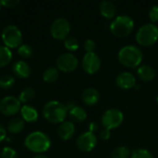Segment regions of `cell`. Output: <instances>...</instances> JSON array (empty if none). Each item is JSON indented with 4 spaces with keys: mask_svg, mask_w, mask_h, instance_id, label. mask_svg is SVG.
<instances>
[{
    "mask_svg": "<svg viewBox=\"0 0 158 158\" xmlns=\"http://www.w3.org/2000/svg\"><path fill=\"white\" fill-rule=\"evenodd\" d=\"M20 113H21L22 118L27 122H34L38 118L37 110L33 106H27V105L23 106L20 108Z\"/></svg>",
    "mask_w": 158,
    "mask_h": 158,
    "instance_id": "obj_19",
    "label": "cell"
},
{
    "mask_svg": "<svg viewBox=\"0 0 158 158\" xmlns=\"http://www.w3.org/2000/svg\"><path fill=\"white\" fill-rule=\"evenodd\" d=\"M64 46L69 51H75L79 48V42L73 36H68L64 40Z\"/></svg>",
    "mask_w": 158,
    "mask_h": 158,
    "instance_id": "obj_27",
    "label": "cell"
},
{
    "mask_svg": "<svg viewBox=\"0 0 158 158\" xmlns=\"http://www.w3.org/2000/svg\"><path fill=\"white\" fill-rule=\"evenodd\" d=\"M99 136H100V139H101V140H103V141H107V140L110 138V136H111L110 131L107 130V129H104V130H102V131H100Z\"/></svg>",
    "mask_w": 158,
    "mask_h": 158,
    "instance_id": "obj_34",
    "label": "cell"
},
{
    "mask_svg": "<svg viewBox=\"0 0 158 158\" xmlns=\"http://www.w3.org/2000/svg\"><path fill=\"white\" fill-rule=\"evenodd\" d=\"M69 112L70 118L77 123L84 121L87 118V112L85 111V109L79 106H73L70 110H69Z\"/></svg>",
    "mask_w": 158,
    "mask_h": 158,
    "instance_id": "obj_20",
    "label": "cell"
},
{
    "mask_svg": "<svg viewBox=\"0 0 158 158\" xmlns=\"http://www.w3.org/2000/svg\"><path fill=\"white\" fill-rule=\"evenodd\" d=\"M58 69L56 68H48L47 69H45L44 71L43 74V79L45 82L51 83V82H55L57 78H58Z\"/></svg>",
    "mask_w": 158,
    "mask_h": 158,
    "instance_id": "obj_23",
    "label": "cell"
},
{
    "mask_svg": "<svg viewBox=\"0 0 158 158\" xmlns=\"http://www.w3.org/2000/svg\"><path fill=\"white\" fill-rule=\"evenodd\" d=\"M2 41L7 48L19 47L22 43V33L15 25H8L2 31Z\"/></svg>",
    "mask_w": 158,
    "mask_h": 158,
    "instance_id": "obj_6",
    "label": "cell"
},
{
    "mask_svg": "<svg viewBox=\"0 0 158 158\" xmlns=\"http://www.w3.org/2000/svg\"><path fill=\"white\" fill-rule=\"evenodd\" d=\"M15 84V79L11 75H5L0 78V88L3 90H8Z\"/></svg>",
    "mask_w": 158,
    "mask_h": 158,
    "instance_id": "obj_26",
    "label": "cell"
},
{
    "mask_svg": "<svg viewBox=\"0 0 158 158\" xmlns=\"http://www.w3.org/2000/svg\"><path fill=\"white\" fill-rule=\"evenodd\" d=\"M131 158H154V156L146 149L137 148L132 151Z\"/></svg>",
    "mask_w": 158,
    "mask_h": 158,
    "instance_id": "obj_28",
    "label": "cell"
},
{
    "mask_svg": "<svg viewBox=\"0 0 158 158\" xmlns=\"http://www.w3.org/2000/svg\"><path fill=\"white\" fill-rule=\"evenodd\" d=\"M18 54L22 58H29L32 55V48L29 44H21L18 49Z\"/></svg>",
    "mask_w": 158,
    "mask_h": 158,
    "instance_id": "obj_29",
    "label": "cell"
},
{
    "mask_svg": "<svg viewBox=\"0 0 158 158\" xmlns=\"http://www.w3.org/2000/svg\"><path fill=\"white\" fill-rule=\"evenodd\" d=\"M67 113L68 109L66 106L58 101H49L43 108V115L44 118L53 124L64 122Z\"/></svg>",
    "mask_w": 158,
    "mask_h": 158,
    "instance_id": "obj_2",
    "label": "cell"
},
{
    "mask_svg": "<svg viewBox=\"0 0 158 158\" xmlns=\"http://www.w3.org/2000/svg\"><path fill=\"white\" fill-rule=\"evenodd\" d=\"M158 40V26L155 23H145L139 28L136 41L143 46L153 45Z\"/></svg>",
    "mask_w": 158,
    "mask_h": 158,
    "instance_id": "obj_5",
    "label": "cell"
},
{
    "mask_svg": "<svg viewBox=\"0 0 158 158\" xmlns=\"http://www.w3.org/2000/svg\"><path fill=\"white\" fill-rule=\"evenodd\" d=\"M137 75L142 81H150L155 78L156 70L152 66H150L148 64H143V65L139 66V68L137 69Z\"/></svg>",
    "mask_w": 158,
    "mask_h": 158,
    "instance_id": "obj_17",
    "label": "cell"
},
{
    "mask_svg": "<svg viewBox=\"0 0 158 158\" xmlns=\"http://www.w3.org/2000/svg\"><path fill=\"white\" fill-rule=\"evenodd\" d=\"M35 97V91L31 87H27L19 94V100L20 103H29Z\"/></svg>",
    "mask_w": 158,
    "mask_h": 158,
    "instance_id": "obj_24",
    "label": "cell"
},
{
    "mask_svg": "<svg viewBox=\"0 0 158 158\" xmlns=\"http://www.w3.org/2000/svg\"><path fill=\"white\" fill-rule=\"evenodd\" d=\"M110 31L117 37H125L129 35L134 28V20L128 15H119L110 23Z\"/></svg>",
    "mask_w": 158,
    "mask_h": 158,
    "instance_id": "obj_4",
    "label": "cell"
},
{
    "mask_svg": "<svg viewBox=\"0 0 158 158\" xmlns=\"http://www.w3.org/2000/svg\"><path fill=\"white\" fill-rule=\"evenodd\" d=\"M75 133V126L71 121H64L57 129V134L60 139L68 141L73 137Z\"/></svg>",
    "mask_w": 158,
    "mask_h": 158,
    "instance_id": "obj_14",
    "label": "cell"
},
{
    "mask_svg": "<svg viewBox=\"0 0 158 158\" xmlns=\"http://www.w3.org/2000/svg\"><path fill=\"white\" fill-rule=\"evenodd\" d=\"M1 4L2 6H6V7H15L16 6H18L19 4V0H2L1 1Z\"/></svg>",
    "mask_w": 158,
    "mask_h": 158,
    "instance_id": "obj_33",
    "label": "cell"
},
{
    "mask_svg": "<svg viewBox=\"0 0 158 158\" xmlns=\"http://www.w3.org/2000/svg\"><path fill=\"white\" fill-rule=\"evenodd\" d=\"M131 156L130 149L127 146H118L112 150L110 156L111 158H129Z\"/></svg>",
    "mask_w": 158,
    "mask_h": 158,
    "instance_id": "obj_25",
    "label": "cell"
},
{
    "mask_svg": "<svg viewBox=\"0 0 158 158\" xmlns=\"http://www.w3.org/2000/svg\"><path fill=\"white\" fill-rule=\"evenodd\" d=\"M12 71L17 77L20 79H26L31 75V67L27 62L23 60H19L13 64Z\"/></svg>",
    "mask_w": 158,
    "mask_h": 158,
    "instance_id": "obj_15",
    "label": "cell"
},
{
    "mask_svg": "<svg viewBox=\"0 0 158 158\" xmlns=\"http://www.w3.org/2000/svg\"><path fill=\"white\" fill-rule=\"evenodd\" d=\"M99 10L100 13L107 19H112L116 16L117 13V7L114 5L113 2L109 0H103L99 5Z\"/></svg>",
    "mask_w": 158,
    "mask_h": 158,
    "instance_id": "obj_18",
    "label": "cell"
},
{
    "mask_svg": "<svg viewBox=\"0 0 158 158\" xmlns=\"http://www.w3.org/2000/svg\"><path fill=\"white\" fill-rule=\"evenodd\" d=\"M6 136V131L3 125L0 124V142H2Z\"/></svg>",
    "mask_w": 158,
    "mask_h": 158,
    "instance_id": "obj_36",
    "label": "cell"
},
{
    "mask_svg": "<svg viewBox=\"0 0 158 158\" xmlns=\"http://www.w3.org/2000/svg\"><path fill=\"white\" fill-rule=\"evenodd\" d=\"M12 59V52L6 46L0 45V68L6 66Z\"/></svg>",
    "mask_w": 158,
    "mask_h": 158,
    "instance_id": "obj_22",
    "label": "cell"
},
{
    "mask_svg": "<svg viewBox=\"0 0 158 158\" xmlns=\"http://www.w3.org/2000/svg\"><path fill=\"white\" fill-rule=\"evenodd\" d=\"M83 47H84L86 53H93L95 50L96 44L93 39H87L83 44Z\"/></svg>",
    "mask_w": 158,
    "mask_h": 158,
    "instance_id": "obj_31",
    "label": "cell"
},
{
    "mask_svg": "<svg viewBox=\"0 0 158 158\" xmlns=\"http://www.w3.org/2000/svg\"><path fill=\"white\" fill-rule=\"evenodd\" d=\"M20 111V102L15 96H6L0 101V112L5 116H13Z\"/></svg>",
    "mask_w": 158,
    "mask_h": 158,
    "instance_id": "obj_12",
    "label": "cell"
},
{
    "mask_svg": "<svg viewBox=\"0 0 158 158\" xmlns=\"http://www.w3.org/2000/svg\"><path fill=\"white\" fill-rule=\"evenodd\" d=\"M70 31V24L65 18L56 19L50 27V33L56 40H65Z\"/></svg>",
    "mask_w": 158,
    "mask_h": 158,
    "instance_id": "obj_8",
    "label": "cell"
},
{
    "mask_svg": "<svg viewBox=\"0 0 158 158\" xmlns=\"http://www.w3.org/2000/svg\"><path fill=\"white\" fill-rule=\"evenodd\" d=\"M156 102H157V104H158V95H157V97H156Z\"/></svg>",
    "mask_w": 158,
    "mask_h": 158,
    "instance_id": "obj_39",
    "label": "cell"
},
{
    "mask_svg": "<svg viewBox=\"0 0 158 158\" xmlns=\"http://www.w3.org/2000/svg\"><path fill=\"white\" fill-rule=\"evenodd\" d=\"M24 127H25L24 120L19 118H12L8 122V124H7V131L10 133L18 134V133H19V132H21L23 131Z\"/></svg>",
    "mask_w": 158,
    "mask_h": 158,
    "instance_id": "obj_21",
    "label": "cell"
},
{
    "mask_svg": "<svg viewBox=\"0 0 158 158\" xmlns=\"http://www.w3.org/2000/svg\"><path fill=\"white\" fill-rule=\"evenodd\" d=\"M81 66L86 73L94 74L99 70L101 67V59L99 56L94 52L86 53L82 57Z\"/></svg>",
    "mask_w": 158,
    "mask_h": 158,
    "instance_id": "obj_11",
    "label": "cell"
},
{
    "mask_svg": "<svg viewBox=\"0 0 158 158\" xmlns=\"http://www.w3.org/2000/svg\"><path fill=\"white\" fill-rule=\"evenodd\" d=\"M56 67L58 69L64 72H70L76 69L79 64V60L75 55L72 53H64L61 54L56 61Z\"/></svg>",
    "mask_w": 158,
    "mask_h": 158,
    "instance_id": "obj_9",
    "label": "cell"
},
{
    "mask_svg": "<svg viewBox=\"0 0 158 158\" xmlns=\"http://www.w3.org/2000/svg\"><path fill=\"white\" fill-rule=\"evenodd\" d=\"M124 116L121 110L118 108H110L104 112L101 118V123L105 129L113 130L118 128L123 122Z\"/></svg>",
    "mask_w": 158,
    "mask_h": 158,
    "instance_id": "obj_7",
    "label": "cell"
},
{
    "mask_svg": "<svg viewBox=\"0 0 158 158\" xmlns=\"http://www.w3.org/2000/svg\"><path fill=\"white\" fill-rule=\"evenodd\" d=\"M149 18L153 22L158 21V5H154L149 10Z\"/></svg>",
    "mask_w": 158,
    "mask_h": 158,
    "instance_id": "obj_32",
    "label": "cell"
},
{
    "mask_svg": "<svg viewBox=\"0 0 158 158\" xmlns=\"http://www.w3.org/2000/svg\"><path fill=\"white\" fill-rule=\"evenodd\" d=\"M97 144V137L91 131H86L79 135L76 141L77 148L82 152H91Z\"/></svg>",
    "mask_w": 158,
    "mask_h": 158,
    "instance_id": "obj_10",
    "label": "cell"
},
{
    "mask_svg": "<svg viewBox=\"0 0 158 158\" xmlns=\"http://www.w3.org/2000/svg\"><path fill=\"white\" fill-rule=\"evenodd\" d=\"M116 83L119 88L128 90L136 86V79L132 73L129 71H123L117 76Z\"/></svg>",
    "mask_w": 158,
    "mask_h": 158,
    "instance_id": "obj_13",
    "label": "cell"
},
{
    "mask_svg": "<svg viewBox=\"0 0 158 158\" xmlns=\"http://www.w3.org/2000/svg\"><path fill=\"white\" fill-rule=\"evenodd\" d=\"M97 130H98V124H97V122H95V121L91 122L90 125H89V131L94 133Z\"/></svg>",
    "mask_w": 158,
    "mask_h": 158,
    "instance_id": "obj_35",
    "label": "cell"
},
{
    "mask_svg": "<svg viewBox=\"0 0 158 158\" xmlns=\"http://www.w3.org/2000/svg\"><path fill=\"white\" fill-rule=\"evenodd\" d=\"M81 99L82 101L88 105V106H94L95 104H97V102L100 99V94L99 92L94 88V87H89L86 88L82 94H81Z\"/></svg>",
    "mask_w": 158,
    "mask_h": 158,
    "instance_id": "obj_16",
    "label": "cell"
},
{
    "mask_svg": "<svg viewBox=\"0 0 158 158\" xmlns=\"http://www.w3.org/2000/svg\"><path fill=\"white\" fill-rule=\"evenodd\" d=\"M1 7H2V4H1V1H0V10H1Z\"/></svg>",
    "mask_w": 158,
    "mask_h": 158,
    "instance_id": "obj_38",
    "label": "cell"
},
{
    "mask_svg": "<svg viewBox=\"0 0 158 158\" xmlns=\"http://www.w3.org/2000/svg\"><path fill=\"white\" fill-rule=\"evenodd\" d=\"M118 58L123 66L133 69L141 65L143 60V52L138 46L128 44L120 48L118 54Z\"/></svg>",
    "mask_w": 158,
    "mask_h": 158,
    "instance_id": "obj_1",
    "label": "cell"
},
{
    "mask_svg": "<svg viewBox=\"0 0 158 158\" xmlns=\"http://www.w3.org/2000/svg\"><path fill=\"white\" fill-rule=\"evenodd\" d=\"M24 145L30 151L40 154L46 152L50 148L51 140L47 134L42 131H33L26 137Z\"/></svg>",
    "mask_w": 158,
    "mask_h": 158,
    "instance_id": "obj_3",
    "label": "cell"
},
{
    "mask_svg": "<svg viewBox=\"0 0 158 158\" xmlns=\"http://www.w3.org/2000/svg\"><path fill=\"white\" fill-rule=\"evenodd\" d=\"M32 158H49V157H47L46 156H43V155H39V156H35L34 157H32Z\"/></svg>",
    "mask_w": 158,
    "mask_h": 158,
    "instance_id": "obj_37",
    "label": "cell"
},
{
    "mask_svg": "<svg viewBox=\"0 0 158 158\" xmlns=\"http://www.w3.org/2000/svg\"><path fill=\"white\" fill-rule=\"evenodd\" d=\"M1 158H17V152L11 147H4L0 152Z\"/></svg>",
    "mask_w": 158,
    "mask_h": 158,
    "instance_id": "obj_30",
    "label": "cell"
}]
</instances>
